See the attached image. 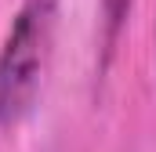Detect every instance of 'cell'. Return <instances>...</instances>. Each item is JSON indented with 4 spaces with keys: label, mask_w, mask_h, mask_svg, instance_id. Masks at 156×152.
I'll return each mask as SVG.
<instances>
[{
    "label": "cell",
    "mask_w": 156,
    "mask_h": 152,
    "mask_svg": "<svg viewBox=\"0 0 156 152\" xmlns=\"http://www.w3.org/2000/svg\"><path fill=\"white\" fill-rule=\"evenodd\" d=\"M55 0H26L0 51V123L15 127L33 112L55 54Z\"/></svg>",
    "instance_id": "6da1fadb"
},
{
    "label": "cell",
    "mask_w": 156,
    "mask_h": 152,
    "mask_svg": "<svg viewBox=\"0 0 156 152\" xmlns=\"http://www.w3.org/2000/svg\"><path fill=\"white\" fill-rule=\"evenodd\" d=\"M102 7V36H105V51H113L120 29H123V18L131 15V0H98Z\"/></svg>",
    "instance_id": "7a4b0ae2"
}]
</instances>
